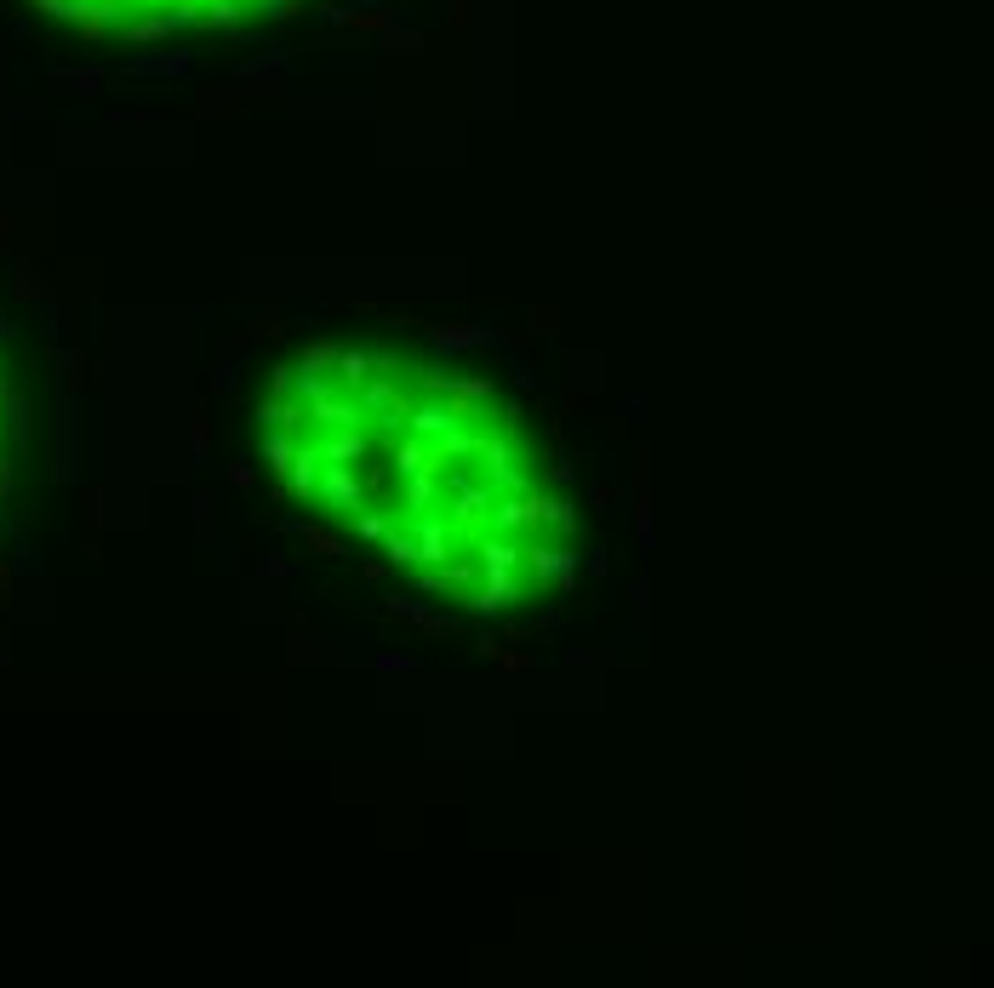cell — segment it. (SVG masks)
<instances>
[{
	"label": "cell",
	"mask_w": 994,
	"mask_h": 988,
	"mask_svg": "<svg viewBox=\"0 0 994 988\" xmlns=\"http://www.w3.org/2000/svg\"><path fill=\"white\" fill-rule=\"evenodd\" d=\"M515 600H520L515 577H509V572H492V583L475 594V612H497V606H515Z\"/></svg>",
	"instance_id": "obj_1"
},
{
	"label": "cell",
	"mask_w": 994,
	"mask_h": 988,
	"mask_svg": "<svg viewBox=\"0 0 994 988\" xmlns=\"http://www.w3.org/2000/svg\"><path fill=\"white\" fill-rule=\"evenodd\" d=\"M520 554L526 549H515V543H486V572H515Z\"/></svg>",
	"instance_id": "obj_2"
}]
</instances>
